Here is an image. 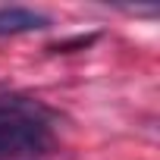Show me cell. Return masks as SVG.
Segmentation results:
<instances>
[{
    "label": "cell",
    "instance_id": "2",
    "mask_svg": "<svg viewBox=\"0 0 160 160\" xmlns=\"http://www.w3.org/2000/svg\"><path fill=\"white\" fill-rule=\"evenodd\" d=\"M47 16L35 13V10H22V7H3L0 10V35H19V32H35L44 28Z\"/></svg>",
    "mask_w": 160,
    "mask_h": 160
},
{
    "label": "cell",
    "instance_id": "1",
    "mask_svg": "<svg viewBox=\"0 0 160 160\" xmlns=\"http://www.w3.org/2000/svg\"><path fill=\"white\" fill-rule=\"evenodd\" d=\"M50 144V113L38 101L0 98V160L38 157Z\"/></svg>",
    "mask_w": 160,
    "mask_h": 160
}]
</instances>
